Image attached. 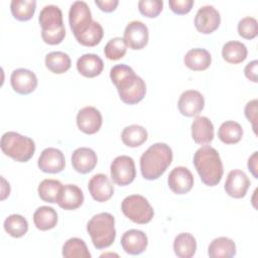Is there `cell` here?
I'll return each mask as SVG.
<instances>
[{"mask_svg": "<svg viewBox=\"0 0 258 258\" xmlns=\"http://www.w3.org/2000/svg\"><path fill=\"white\" fill-rule=\"evenodd\" d=\"M257 151H255L248 159V168L250 170V172L253 174V176L255 178H258V174H257Z\"/></svg>", "mask_w": 258, "mask_h": 258, "instance_id": "44", "label": "cell"}, {"mask_svg": "<svg viewBox=\"0 0 258 258\" xmlns=\"http://www.w3.org/2000/svg\"><path fill=\"white\" fill-rule=\"evenodd\" d=\"M257 104H258V101L254 99L248 102L244 109L245 116L249 120V122L252 123V127L255 132H256V121H257Z\"/></svg>", "mask_w": 258, "mask_h": 258, "instance_id": "41", "label": "cell"}, {"mask_svg": "<svg viewBox=\"0 0 258 258\" xmlns=\"http://www.w3.org/2000/svg\"><path fill=\"white\" fill-rule=\"evenodd\" d=\"M163 8V1L161 0H140L138 2V9L140 13L146 17H156Z\"/></svg>", "mask_w": 258, "mask_h": 258, "instance_id": "39", "label": "cell"}, {"mask_svg": "<svg viewBox=\"0 0 258 258\" xmlns=\"http://www.w3.org/2000/svg\"><path fill=\"white\" fill-rule=\"evenodd\" d=\"M110 78L117 88L121 101L125 104H137L145 97V82L129 66L124 63L114 66L110 71Z\"/></svg>", "mask_w": 258, "mask_h": 258, "instance_id": "1", "label": "cell"}, {"mask_svg": "<svg viewBox=\"0 0 258 258\" xmlns=\"http://www.w3.org/2000/svg\"><path fill=\"white\" fill-rule=\"evenodd\" d=\"M37 165L46 173H58L64 169L66 159L63 153L54 147H47L40 153Z\"/></svg>", "mask_w": 258, "mask_h": 258, "instance_id": "12", "label": "cell"}, {"mask_svg": "<svg viewBox=\"0 0 258 258\" xmlns=\"http://www.w3.org/2000/svg\"><path fill=\"white\" fill-rule=\"evenodd\" d=\"M167 183L171 191L176 195H183L192 188L194 175L188 168L176 166L169 172Z\"/></svg>", "mask_w": 258, "mask_h": 258, "instance_id": "14", "label": "cell"}, {"mask_svg": "<svg viewBox=\"0 0 258 258\" xmlns=\"http://www.w3.org/2000/svg\"><path fill=\"white\" fill-rule=\"evenodd\" d=\"M96 5L105 12H112L116 9L117 5L119 4L118 0H96Z\"/></svg>", "mask_w": 258, "mask_h": 258, "instance_id": "43", "label": "cell"}, {"mask_svg": "<svg viewBox=\"0 0 258 258\" xmlns=\"http://www.w3.org/2000/svg\"><path fill=\"white\" fill-rule=\"evenodd\" d=\"M2 152L18 162L28 161L35 152L34 141L14 131L5 132L0 141Z\"/></svg>", "mask_w": 258, "mask_h": 258, "instance_id": "6", "label": "cell"}, {"mask_svg": "<svg viewBox=\"0 0 258 258\" xmlns=\"http://www.w3.org/2000/svg\"><path fill=\"white\" fill-rule=\"evenodd\" d=\"M110 171L112 180L121 186L131 183L136 176L134 160L128 155L117 156L111 163Z\"/></svg>", "mask_w": 258, "mask_h": 258, "instance_id": "8", "label": "cell"}, {"mask_svg": "<svg viewBox=\"0 0 258 258\" xmlns=\"http://www.w3.org/2000/svg\"><path fill=\"white\" fill-rule=\"evenodd\" d=\"M194 165L201 177V180L209 186L220 183L224 168L219 152L212 146L200 147L194 155Z\"/></svg>", "mask_w": 258, "mask_h": 258, "instance_id": "3", "label": "cell"}, {"mask_svg": "<svg viewBox=\"0 0 258 258\" xmlns=\"http://www.w3.org/2000/svg\"><path fill=\"white\" fill-rule=\"evenodd\" d=\"M208 255L211 258H230L236 255L235 242L227 237L214 239L208 248Z\"/></svg>", "mask_w": 258, "mask_h": 258, "instance_id": "25", "label": "cell"}, {"mask_svg": "<svg viewBox=\"0 0 258 258\" xmlns=\"http://www.w3.org/2000/svg\"><path fill=\"white\" fill-rule=\"evenodd\" d=\"M92 13L85 1H75L69 11L70 27L74 35H78L87 29L92 23Z\"/></svg>", "mask_w": 258, "mask_h": 258, "instance_id": "9", "label": "cell"}, {"mask_svg": "<svg viewBox=\"0 0 258 258\" xmlns=\"http://www.w3.org/2000/svg\"><path fill=\"white\" fill-rule=\"evenodd\" d=\"M191 137L201 145L210 144L214 139V125L205 116H198L191 123Z\"/></svg>", "mask_w": 258, "mask_h": 258, "instance_id": "22", "label": "cell"}, {"mask_svg": "<svg viewBox=\"0 0 258 258\" xmlns=\"http://www.w3.org/2000/svg\"><path fill=\"white\" fill-rule=\"evenodd\" d=\"M127 51V44L122 37L111 38L104 47L105 56L110 60H118L122 58Z\"/></svg>", "mask_w": 258, "mask_h": 258, "instance_id": "37", "label": "cell"}, {"mask_svg": "<svg viewBox=\"0 0 258 258\" xmlns=\"http://www.w3.org/2000/svg\"><path fill=\"white\" fill-rule=\"evenodd\" d=\"M123 38L127 46H129L131 49H142L148 43V28L143 22L139 20L130 21L125 27Z\"/></svg>", "mask_w": 258, "mask_h": 258, "instance_id": "10", "label": "cell"}, {"mask_svg": "<svg viewBox=\"0 0 258 258\" xmlns=\"http://www.w3.org/2000/svg\"><path fill=\"white\" fill-rule=\"evenodd\" d=\"M172 150L165 143H154L140 157V170L147 180L160 177L172 161Z\"/></svg>", "mask_w": 258, "mask_h": 258, "instance_id": "2", "label": "cell"}, {"mask_svg": "<svg viewBox=\"0 0 258 258\" xmlns=\"http://www.w3.org/2000/svg\"><path fill=\"white\" fill-rule=\"evenodd\" d=\"M104 35L103 27L95 20L92 21L90 26L80 34L76 35V39L84 46H95L102 40Z\"/></svg>", "mask_w": 258, "mask_h": 258, "instance_id": "32", "label": "cell"}, {"mask_svg": "<svg viewBox=\"0 0 258 258\" xmlns=\"http://www.w3.org/2000/svg\"><path fill=\"white\" fill-rule=\"evenodd\" d=\"M238 33L245 39H253L258 34V24L254 17L246 16L238 22Z\"/></svg>", "mask_w": 258, "mask_h": 258, "instance_id": "38", "label": "cell"}, {"mask_svg": "<svg viewBox=\"0 0 258 258\" xmlns=\"http://www.w3.org/2000/svg\"><path fill=\"white\" fill-rule=\"evenodd\" d=\"M87 231L97 249H105L113 244L116 238L115 219L110 213H100L91 218Z\"/></svg>", "mask_w": 258, "mask_h": 258, "instance_id": "5", "label": "cell"}, {"mask_svg": "<svg viewBox=\"0 0 258 258\" xmlns=\"http://www.w3.org/2000/svg\"><path fill=\"white\" fill-rule=\"evenodd\" d=\"M12 89L21 95L32 93L37 87L36 75L27 69H16L10 77Z\"/></svg>", "mask_w": 258, "mask_h": 258, "instance_id": "16", "label": "cell"}, {"mask_svg": "<svg viewBox=\"0 0 258 258\" xmlns=\"http://www.w3.org/2000/svg\"><path fill=\"white\" fill-rule=\"evenodd\" d=\"M84 194L82 189L76 184L62 185L57 198V205L68 211L76 210L83 205Z\"/></svg>", "mask_w": 258, "mask_h": 258, "instance_id": "21", "label": "cell"}, {"mask_svg": "<svg viewBox=\"0 0 258 258\" xmlns=\"http://www.w3.org/2000/svg\"><path fill=\"white\" fill-rule=\"evenodd\" d=\"M62 256L64 258H91V253L84 240L74 237L64 242Z\"/></svg>", "mask_w": 258, "mask_h": 258, "instance_id": "33", "label": "cell"}, {"mask_svg": "<svg viewBox=\"0 0 258 258\" xmlns=\"http://www.w3.org/2000/svg\"><path fill=\"white\" fill-rule=\"evenodd\" d=\"M4 230L13 238H20L28 231V223L26 219L18 214L8 216L4 221Z\"/></svg>", "mask_w": 258, "mask_h": 258, "instance_id": "36", "label": "cell"}, {"mask_svg": "<svg viewBox=\"0 0 258 258\" xmlns=\"http://www.w3.org/2000/svg\"><path fill=\"white\" fill-rule=\"evenodd\" d=\"M102 123V114L95 107H84L77 114V125L79 129L86 134L97 133L100 130Z\"/></svg>", "mask_w": 258, "mask_h": 258, "instance_id": "13", "label": "cell"}, {"mask_svg": "<svg viewBox=\"0 0 258 258\" xmlns=\"http://www.w3.org/2000/svg\"><path fill=\"white\" fill-rule=\"evenodd\" d=\"M92 198L100 203L110 200L114 194V186L109 177L104 173H97L91 177L88 183Z\"/></svg>", "mask_w": 258, "mask_h": 258, "instance_id": "18", "label": "cell"}, {"mask_svg": "<svg viewBox=\"0 0 258 258\" xmlns=\"http://www.w3.org/2000/svg\"><path fill=\"white\" fill-rule=\"evenodd\" d=\"M122 213L136 224H147L153 216L154 211L149 202L140 195H131L126 197L121 204Z\"/></svg>", "mask_w": 258, "mask_h": 258, "instance_id": "7", "label": "cell"}, {"mask_svg": "<svg viewBox=\"0 0 258 258\" xmlns=\"http://www.w3.org/2000/svg\"><path fill=\"white\" fill-rule=\"evenodd\" d=\"M148 245L146 234L140 230L131 229L126 231L121 237L123 250L130 255H139L144 252Z\"/></svg>", "mask_w": 258, "mask_h": 258, "instance_id": "19", "label": "cell"}, {"mask_svg": "<svg viewBox=\"0 0 258 258\" xmlns=\"http://www.w3.org/2000/svg\"><path fill=\"white\" fill-rule=\"evenodd\" d=\"M205 106L204 96L197 90L184 91L177 102L179 112L186 117L199 115Z\"/></svg>", "mask_w": 258, "mask_h": 258, "instance_id": "15", "label": "cell"}, {"mask_svg": "<svg viewBox=\"0 0 258 258\" xmlns=\"http://www.w3.org/2000/svg\"><path fill=\"white\" fill-rule=\"evenodd\" d=\"M247 54L246 45L236 40L226 42L222 48V56L229 63H240L246 59Z\"/></svg>", "mask_w": 258, "mask_h": 258, "instance_id": "28", "label": "cell"}, {"mask_svg": "<svg viewBox=\"0 0 258 258\" xmlns=\"http://www.w3.org/2000/svg\"><path fill=\"white\" fill-rule=\"evenodd\" d=\"M41 26V37L50 45L60 43L66 36V28L62 21V12L56 5L44 6L38 16Z\"/></svg>", "mask_w": 258, "mask_h": 258, "instance_id": "4", "label": "cell"}, {"mask_svg": "<svg viewBox=\"0 0 258 258\" xmlns=\"http://www.w3.org/2000/svg\"><path fill=\"white\" fill-rule=\"evenodd\" d=\"M250 183V179L244 171L240 169H233L228 173L224 188L230 197L234 199H241L247 194Z\"/></svg>", "mask_w": 258, "mask_h": 258, "instance_id": "17", "label": "cell"}, {"mask_svg": "<svg viewBox=\"0 0 258 258\" xmlns=\"http://www.w3.org/2000/svg\"><path fill=\"white\" fill-rule=\"evenodd\" d=\"M184 64L191 71L200 72L207 70L211 62H212V56L211 53L205 49V48H192L189 49L184 57H183Z\"/></svg>", "mask_w": 258, "mask_h": 258, "instance_id": "24", "label": "cell"}, {"mask_svg": "<svg viewBox=\"0 0 258 258\" xmlns=\"http://www.w3.org/2000/svg\"><path fill=\"white\" fill-rule=\"evenodd\" d=\"M33 223L34 226L40 231L50 230L56 226L57 214L51 207H39L33 214Z\"/></svg>", "mask_w": 258, "mask_h": 258, "instance_id": "26", "label": "cell"}, {"mask_svg": "<svg viewBox=\"0 0 258 258\" xmlns=\"http://www.w3.org/2000/svg\"><path fill=\"white\" fill-rule=\"evenodd\" d=\"M221 23L219 11L212 5L202 6L195 16V26L197 30L204 34L214 32Z\"/></svg>", "mask_w": 258, "mask_h": 258, "instance_id": "11", "label": "cell"}, {"mask_svg": "<svg viewBox=\"0 0 258 258\" xmlns=\"http://www.w3.org/2000/svg\"><path fill=\"white\" fill-rule=\"evenodd\" d=\"M72 165L79 173H88L97 165L98 157L95 151L89 147L77 148L72 154Z\"/></svg>", "mask_w": 258, "mask_h": 258, "instance_id": "20", "label": "cell"}, {"mask_svg": "<svg viewBox=\"0 0 258 258\" xmlns=\"http://www.w3.org/2000/svg\"><path fill=\"white\" fill-rule=\"evenodd\" d=\"M257 68H258V61L256 59L248 62L244 69V74L246 76V78L250 81H252L253 83H257L258 82V78H257Z\"/></svg>", "mask_w": 258, "mask_h": 258, "instance_id": "42", "label": "cell"}, {"mask_svg": "<svg viewBox=\"0 0 258 258\" xmlns=\"http://www.w3.org/2000/svg\"><path fill=\"white\" fill-rule=\"evenodd\" d=\"M218 136L225 144L238 143L243 136V128L236 121H226L221 124L218 130Z\"/></svg>", "mask_w": 258, "mask_h": 258, "instance_id": "30", "label": "cell"}, {"mask_svg": "<svg viewBox=\"0 0 258 258\" xmlns=\"http://www.w3.org/2000/svg\"><path fill=\"white\" fill-rule=\"evenodd\" d=\"M147 137L148 133L146 129L136 124L126 126L121 133L122 142L128 147L140 146L147 140Z\"/></svg>", "mask_w": 258, "mask_h": 258, "instance_id": "29", "label": "cell"}, {"mask_svg": "<svg viewBox=\"0 0 258 258\" xmlns=\"http://www.w3.org/2000/svg\"><path fill=\"white\" fill-rule=\"evenodd\" d=\"M71 57L62 51H51L45 56V66L53 74H63L70 70Z\"/></svg>", "mask_w": 258, "mask_h": 258, "instance_id": "31", "label": "cell"}, {"mask_svg": "<svg viewBox=\"0 0 258 258\" xmlns=\"http://www.w3.org/2000/svg\"><path fill=\"white\" fill-rule=\"evenodd\" d=\"M173 250L179 258H190L197 250L196 238L190 233H180L173 241Z\"/></svg>", "mask_w": 258, "mask_h": 258, "instance_id": "27", "label": "cell"}, {"mask_svg": "<svg viewBox=\"0 0 258 258\" xmlns=\"http://www.w3.org/2000/svg\"><path fill=\"white\" fill-rule=\"evenodd\" d=\"M168 5L172 12L176 14H186L190 11L194 0H169Z\"/></svg>", "mask_w": 258, "mask_h": 258, "instance_id": "40", "label": "cell"}, {"mask_svg": "<svg viewBox=\"0 0 258 258\" xmlns=\"http://www.w3.org/2000/svg\"><path fill=\"white\" fill-rule=\"evenodd\" d=\"M61 187H62V184L59 180L51 179V178L43 179L39 183L37 188L38 196L42 201L46 203H50V204L56 203Z\"/></svg>", "mask_w": 258, "mask_h": 258, "instance_id": "35", "label": "cell"}, {"mask_svg": "<svg viewBox=\"0 0 258 258\" xmlns=\"http://www.w3.org/2000/svg\"><path fill=\"white\" fill-rule=\"evenodd\" d=\"M36 8L34 0H12L10 10L13 17L20 21H27L32 18Z\"/></svg>", "mask_w": 258, "mask_h": 258, "instance_id": "34", "label": "cell"}, {"mask_svg": "<svg viewBox=\"0 0 258 258\" xmlns=\"http://www.w3.org/2000/svg\"><path fill=\"white\" fill-rule=\"evenodd\" d=\"M1 180H2V195H1V200H5L7 196H9L10 194V186L9 183L5 180V178L3 176H1Z\"/></svg>", "mask_w": 258, "mask_h": 258, "instance_id": "45", "label": "cell"}, {"mask_svg": "<svg viewBox=\"0 0 258 258\" xmlns=\"http://www.w3.org/2000/svg\"><path fill=\"white\" fill-rule=\"evenodd\" d=\"M77 69L82 76L95 78L102 73L104 62L102 58L95 53H85L78 58Z\"/></svg>", "mask_w": 258, "mask_h": 258, "instance_id": "23", "label": "cell"}]
</instances>
